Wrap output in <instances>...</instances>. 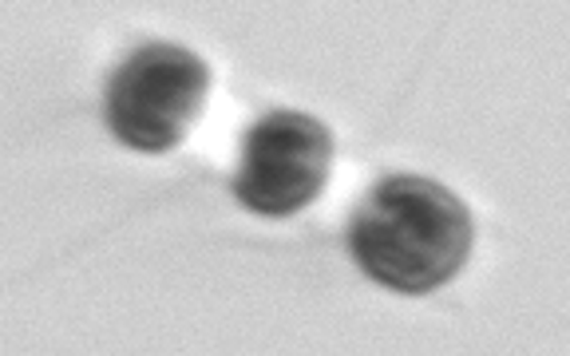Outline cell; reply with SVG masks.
I'll list each match as a JSON object with an SVG mask.
<instances>
[{
    "mask_svg": "<svg viewBox=\"0 0 570 356\" xmlns=\"http://www.w3.org/2000/svg\"><path fill=\"white\" fill-rule=\"evenodd\" d=\"M210 91V63L183 44H142L111 71L107 127L124 147L167 155L187 139Z\"/></svg>",
    "mask_w": 570,
    "mask_h": 356,
    "instance_id": "7a4b0ae2",
    "label": "cell"
},
{
    "mask_svg": "<svg viewBox=\"0 0 570 356\" xmlns=\"http://www.w3.org/2000/svg\"><path fill=\"white\" fill-rule=\"evenodd\" d=\"M348 254L368 281L392 294H436L468 266L475 246L472 210L436 178L389 175L356 206Z\"/></svg>",
    "mask_w": 570,
    "mask_h": 356,
    "instance_id": "6da1fadb",
    "label": "cell"
},
{
    "mask_svg": "<svg viewBox=\"0 0 570 356\" xmlns=\"http://www.w3.org/2000/svg\"><path fill=\"white\" fill-rule=\"evenodd\" d=\"M330 167V127L305 111H269L242 139L234 198L262 218H294L325 195Z\"/></svg>",
    "mask_w": 570,
    "mask_h": 356,
    "instance_id": "3957f363",
    "label": "cell"
}]
</instances>
